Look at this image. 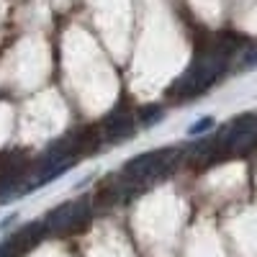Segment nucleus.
<instances>
[{
	"instance_id": "obj_1",
	"label": "nucleus",
	"mask_w": 257,
	"mask_h": 257,
	"mask_svg": "<svg viewBox=\"0 0 257 257\" xmlns=\"http://www.w3.org/2000/svg\"><path fill=\"white\" fill-rule=\"evenodd\" d=\"M237 47H239V39L224 36L213 47L201 49L196 54V59L190 62V67L183 72V77L173 85V95L193 98V95H201L203 90H208L211 85L224 75L226 62H229V57L234 52H237Z\"/></svg>"
},
{
	"instance_id": "obj_2",
	"label": "nucleus",
	"mask_w": 257,
	"mask_h": 257,
	"mask_svg": "<svg viewBox=\"0 0 257 257\" xmlns=\"http://www.w3.org/2000/svg\"><path fill=\"white\" fill-rule=\"evenodd\" d=\"M180 162V149L175 147H162V149H152V152H142L132 160H126L121 167V178L126 183H132L137 190H144L149 185H155L160 180H165Z\"/></svg>"
},
{
	"instance_id": "obj_3",
	"label": "nucleus",
	"mask_w": 257,
	"mask_h": 257,
	"mask_svg": "<svg viewBox=\"0 0 257 257\" xmlns=\"http://www.w3.org/2000/svg\"><path fill=\"white\" fill-rule=\"evenodd\" d=\"M93 216V201L90 198H75V201H64L57 208H52L41 226H44V237H62L75 229H80L85 221Z\"/></svg>"
},
{
	"instance_id": "obj_4",
	"label": "nucleus",
	"mask_w": 257,
	"mask_h": 257,
	"mask_svg": "<svg viewBox=\"0 0 257 257\" xmlns=\"http://www.w3.org/2000/svg\"><path fill=\"white\" fill-rule=\"evenodd\" d=\"M221 155H244L257 144V113H242L231 118L216 134Z\"/></svg>"
},
{
	"instance_id": "obj_5",
	"label": "nucleus",
	"mask_w": 257,
	"mask_h": 257,
	"mask_svg": "<svg viewBox=\"0 0 257 257\" xmlns=\"http://www.w3.org/2000/svg\"><path fill=\"white\" fill-rule=\"evenodd\" d=\"M137 126H139V118L134 113V108H128L126 103L116 105V108L100 121V139L105 142H113V144H121L126 139H132L137 134Z\"/></svg>"
},
{
	"instance_id": "obj_6",
	"label": "nucleus",
	"mask_w": 257,
	"mask_h": 257,
	"mask_svg": "<svg viewBox=\"0 0 257 257\" xmlns=\"http://www.w3.org/2000/svg\"><path fill=\"white\" fill-rule=\"evenodd\" d=\"M137 118H139V126H152V123L162 121V108L160 105H147V108H139Z\"/></svg>"
},
{
	"instance_id": "obj_7",
	"label": "nucleus",
	"mask_w": 257,
	"mask_h": 257,
	"mask_svg": "<svg viewBox=\"0 0 257 257\" xmlns=\"http://www.w3.org/2000/svg\"><path fill=\"white\" fill-rule=\"evenodd\" d=\"M26 249L21 247V242L16 239V234H11V237L6 242H0V257H21Z\"/></svg>"
},
{
	"instance_id": "obj_8",
	"label": "nucleus",
	"mask_w": 257,
	"mask_h": 257,
	"mask_svg": "<svg viewBox=\"0 0 257 257\" xmlns=\"http://www.w3.org/2000/svg\"><path fill=\"white\" fill-rule=\"evenodd\" d=\"M213 126H216V121H213L211 116H206V118H201V121H196V123H190V126H188V134H190V137H201V134L211 132Z\"/></svg>"
}]
</instances>
